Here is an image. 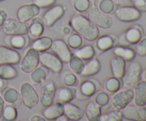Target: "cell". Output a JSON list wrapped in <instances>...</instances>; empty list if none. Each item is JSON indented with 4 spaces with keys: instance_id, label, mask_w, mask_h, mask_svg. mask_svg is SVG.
<instances>
[{
    "instance_id": "cell-53",
    "label": "cell",
    "mask_w": 146,
    "mask_h": 121,
    "mask_svg": "<svg viewBox=\"0 0 146 121\" xmlns=\"http://www.w3.org/2000/svg\"><path fill=\"white\" fill-rule=\"evenodd\" d=\"M5 1V0H0V2H1V1Z\"/></svg>"
},
{
    "instance_id": "cell-27",
    "label": "cell",
    "mask_w": 146,
    "mask_h": 121,
    "mask_svg": "<svg viewBox=\"0 0 146 121\" xmlns=\"http://www.w3.org/2000/svg\"><path fill=\"white\" fill-rule=\"evenodd\" d=\"M101 69V64L96 58H92L84 63V66L80 75L85 77L92 76L98 73Z\"/></svg>"
},
{
    "instance_id": "cell-25",
    "label": "cell",
    "mask_w": 146,
    "mask_h": 121,
    "mask_svg": "<svg viewBox=\"0 0 146 121\" xmlns=\"http://www.w3.org/2000/svg\"><path fill=\"white\" fill-rule=\"evenodd\" d=\"M6 42L11 48L14 49H23L29 45V37L22 34H17V35H9V37L6 38Z\"/></svg>"
},
{
    "instance_id": "cell-35",
    "label": "cell",
    "mask_w": 146,
    "mask_h": 121,
    "mask_svg": "<svg viewBox=\"0 0 146 121\" xmlns=\"http://www.w3.org/2000/svg\"><path fill=\"white\" fill-rule=\"evenodd\" d=\"M47 73L44 67L39 66L31 73V80L34 84H40L46 78Z\"/></svg>"
},
{
    "instance_id": "cell-5",
    "label": "cell",
    "mask_w": 146,
    "mask_h": 121,
    "mask_svg": "<svg viewBox=\"0 0 146 121\" xmlns=\"http://www.w3.org/2000/svg\"><path fill=\"white\" fill-rule=\"evenodd\" d=\"M143 31L138 24L131 26L124 32L120 34L118 37V43L119 45L126 46L131 44H136L142 38Z\"/></svg>"
},
{
    "instance_id": "cell-15",
    "label": "cell",
    "mask_w": 146,
    "mask_h": 121,
    "mask_svg": "<svg viewBox=\"0 0 146 121\" xmlns=\"http://www.w3.org/2000/svg\"><path fill=\"white\" fill-rule=\"evenodd\" d=\"M50 48H51L53 52L61 59L63 63H68L73 54L67 43L61 38H56L53 40Z\"/></svg>"
},
{
    "instance_id": "cell-26",
    "label": "cell",
    "mask_w": 146,
    "mask_h": 121,
    "mask_svg": "<svg viewBox=\"0 0 146 121\" xmlns=\"http://www.w3.org/2000/svg\"><path fill=\"white\" fill-rule=\"evenodd\" d=\"M84 112L87 120L89 121H99L102 114L101 106L95 101H91L86 104Z\"/></svg>"
},
{
    "instance_id": "cell-41",
    "label": "cell",
    "mask_w": 146,
    "mask_h": 121,
    "mask_svg": "<svg viewBox=\"0 0 146 121\" xmlns=\"http://www.w3.org/2000/svg\"><path fill=\"white\" fill-rule=\"evenodd\" d=\"M62 81L65 85L67 86H74L78 83V78L75 73L70 71H66L64 75L62 78Z\"/></svg>"
},
{
    "instance_id": "cell-52",
    "label": "cell",
    "mask_w": 146,
    "mask_h": 121,
    "mask_svg": "<svg viewBox=\"0 0 146 121\" xmlns=\"http://www.w3.org/2000/svg\"><path fill=\"white\" fill-rule=\"evenodd\" d=\"M145 75V81H146V71H145V75Z\"/></svg>"
},
{
    "instance_id": "cell-31",
    "label": "cell",
    "mask_w": 146,
    "mask_h": 121,
    "mask_svg": "<svg viewBox=\"0 0 146 121\" xmlns=\"http://www.w3.org/2000/svg\"><path fill=\"white\" fill-rule=\"evenodd\" d=\"M95 54V48L90 44H86L83 46H81L77 49H75L74 52V54L81 58L83 61H88V60L94 58Z\"/></svg>"
},
{
    "instance_id": "cell-9",
    "label": "cell",
    "mask_w": 146,
    "mask_h": 121,
    "mask_svg": "<svg viewBox=\"0 0 146 121\" xmlns=\"http://www.w3.org/2000/svg\"><path fill=\"white\" fill-rule=\"evenodd\" d=\"M1 28L4 34L7 36L17 34L27 35L28 34L29 24L27 22L21 21L16 19L7 18Z\"/></svg>"
},
{
    "instance_id": "cell-34",
    "label": "cell",
    "mask_w": 146,
    "mask_h": 121,
    "mask_svg": "<svg viewBox=\"0 0 146 121\" xmlns=\"http://www.w3.org/2000/svg\"><path fill=\"white\" fill-rule=\"evenodd\" d=\"M17 109L15 106L8 104V105H4V109H3L2 115L1 118L3 120L5 121H12L15 120L17 118Z\"/></svg>"
},
{
    "instance_id": "cell-24",
    "label": "cell",
    "mask_w": 146,
    "mask_h": 121,
    "mask_svg": "<svg viewBox=\"0 0 146 121\" xmlns=\"http://www.w3.org/2000/svg\"><path fill=\"white\" fill-rule=\"evenodd\" d=\"M111 73L113 76L122 79L125 71V61L120 57L114 56L110 61Z\"/></svg>"
},
{
    "instance_id": "cell-12",
    "label": "cell",
    "mask_w": 146,
    "mask_h": 121,
    "mask_svg": "<svg viewBox=\"0 0 146 121\" xmlns=\"http://www.w3.org/2000/svg\"><path fill=\"white\" fill-rule=\"evenodd\" d=\"M65 11L66 7L62 5L56 4L51 6L44 13L41 18L44 26L47 27L53 26L60 19L62 18Z\"/></svg>"
},
{
    "instance_id": "cell-17",
    "label": "cell",
    "mask_w": 146,
    "mask_h": 121,
    "mask_svg": "<svg viewBox=\"0 0 146 121\" xmlns=\"http://www.w3.org/2000/svg\"><path fill=\"white\" fill-rule=\"evenodd\" d=\"M21 61L19 53L11 47L0 45V65L1 64H17Z\"/></svg>"
},
{
    "instance_id": "cell-11",
    "label": "cell",
    "mask_w": 146,
    "mask_h": 121,
    "mask_svg": "<svg viewBox=\"0 0 146 121\" xmlns=\"http://www.w3.org/2000/svg\"><path fill=\"white\" fill-rule=\"evenodd\" d=\"M133 90L125 88V89L114 93L111 97V105L113 109L121 110L133 101Z\"/></svg>"
},
{
    "instance_id": "cell-45",
    "label": "cell",
    "mask_w": 146,
    "mask_h": 121,
    "mask_svg": "<svg viewBox=\"0 0 146 121\" xmlns=\"http://www.w3.org/2000/svg\"><path fill=\"white\" fill-rule=\"evenodd\" d=\"M134 7L141 12L146 11V0H129Z\"/></svg>"
},
{
    "instance_id": "cell-21",
    "label": "cell",
    "mask_w": 146,
    "mask_h": 121,
    "mask_svg": "<svg viewBox=\"0 0 146 121\" xmlns=\"http://www.w3.org/2000/svg\"><path fill=\"white\" fill-rule=\"evenodd\" d=\"M1 95L4 101L9 104L14 105L16 108L19 106L21 103V98L18 91L12 87L6 86L1 91Z\"/></svg>"
},
{
    "instance_id": "cell-38",
    "label": "cell",
    "mask_w": 146,
    "mask_h": 121,
    "mask_svg": "<svg viewBox=\"0 0 146 121\" xmlns=\"http://www.w3.org/2000/svg\"><path fill=\"white\" fill-rule=\"evenodd\" d=\"M67 44L70 48L73 49H77L83 44V38L77 33H74L68 37Z\"/></svg>"
},
{
    "instance_id": "cell-8",
    "label": "cell",
    "mask_w": 146,
    "mask_h": 121,
    "mask_svg": "<svg viewBox=\"0 0 146 121\" xmlns=\"http://www.w3.org/2000/svg\"><path fill=\"white\" fill-rule=\"evenodd\" d=\"M40 52L33 48H29L20 61V69L24 73H31L39 64Z\"/></svg>"
},
{
    "instance_id": "cell-54",
    "label": "cell",
    "mask_w": 146,
    "mask_h": 121,
    "mask_svg": "<svg viewBox=\"0 0 146 121\" xmlns=\"http://www.w3.org/2000/svg\"><path fill=\"white\" fill-rule=\"evenodd\" d=\"M145 105V106L146 107V102H145V105Z\"/></svg>"
},
{
    "instance_id": "cell-30",
    "label": "cell",
    "mask_w": 146,
    "mask_h": 121,
    "mask_svg": "<svg viewBox=\"0 0 146 121\" xmlns=\"http://www.w3.org/2000/svg\"><path fill=\"white\" fill-rule=\"evenodd\" d=\"M53 39L49 36H39L36 38H34L31 43V47L38 52L46 51L51 48L52 44Z\"/></svg>"
},
{
    "instance_id": "cell-42",
    "label": "cell",
    "mask_w": 146,
    "mask_h": 121,
    "mask_svg": "<svg viewBox=\"0 0 146 121\" xmlns=\"http://www.w3.org/2000/svg\"><path fill=\"white\" fill-rule=\"evenodd\" d=\"M94 100H95L96 102L100 106L104 107L106 106V105H108V103L109 102L110 98L106 93L101 91V92L96 94L95 97H94Z\"/></svg>"
},
{
    "instance_id": "cell-16",
    "label": "cell",
    "mask_w": 146,
    "mask_h": 121,
    "mask_svg": "<svg viewBox=\"0 0 146 121\" xmlns=\"http://www.w3.org/2000/svg\"><path fill=\"white\" fill-rule=\"evenodd\" d=\"M40 12L41 8L34 3L24 4L17 9V18L21 21L28 22L34 17H36Z\"/></svg>"
},
{
    "instance_id": "cell-10",
    "label": "cell",
    "mask_w": 146,
    "mask_h": 121,
    "mask_svg": "<svg viewBox=\"0 0 146 121\" xmlns=\"http://www.w3.org/2000/svg\"><path fill=\"white\" fill-rule=\"evenodd\" d=\"M100 88H101V84L98 80L87 79L83 81L80 83L78 89L76 88V98L81 101L88 99L91 96L95 95Z\"/></svg>"
},
{
    "instance_id": "cell-19",
    "label": "cell",
    "mask_w": 146,
    "mask_h": 121,
    "mask_svg": "<svg viewBox=\"0 0 146 121\" xmlns=\"http://www.w3.org/2000/svg\"><path fill=\"white\" fill-rule=\"evenodd\" d=\"M113 34H105L98 36L96 39V48L100 52H105L110 49H112L118 43V37Z\"/></svg>"
},
{
    "instance_id": "cell-32",
    "label": "cell",
    "mask_w": 146,
    "mask_h": 121,
    "mask_svg": "<svg viewBox=\"0 0 146 121\" xmlns=\"http://www.w3.org/2000/svg\"><path fill=\"white\" fill-rule=\"evenodd\" d=\"M18 75L17 68L12 64H1L0 65V78L4 80H12Z\"/></svg>"
},
{
    "instance_id": "cell-49",
    "label": "cell",
    "mask_w": 146,
    "mask_h": 121,
    "mask_svg": "<svg viewBox=\"0 0 146 121\" xmlns=\"http://www.w3.org/2000/svg\"><path fill=\"white\" fill-rule=\"evenodd\" d=\"M6 86H7V80L2 79V78H0V92H1Z\"/></svg>"
},
{
    "instance_id": "cell-23",
    "label": "cell",
    "mask_w": 146,
    "mask_h": 121,
    "mask_svg": "<svg viewBox=\"0 0 146 121\" xmlns=\"http://www.w3.org/2000/svg\"><path fill=\"white\" fill-rule=\"evenodd\" d=\"M134 104L137 105H144L146 102V81L140 80L133 88Z\"/></svg>"
},
{
    "instance_id": "cell-51",
    "label": "cell",
    "mask_w": 146,
    "mask_h": 121,
    "mask_svg": "<svg viewBox=\"0 0 146 121\" xmlns=\"http://www.w3.org/2000/svg\"><path fill=\"white\" fill-rule=\"evenodd\" d=\"M56 120H57V121H61V120L66 121V120H68V118H67V117L64 114H63V115H61V116L58 117V118H56Z\"/></svg>"
},
{
    "instance_id": "cell-28",
    "label": "cell",
    "mask_w": 146,
    "mask_h": 121,
    "mask_svg": "<svg viewBox=\"0 0 146 121\" xmlns=\"http://www.w3.org/2000/svg\"><path fill=\"white\" fill-rule=\"evenodd\" d=\"M114 55L123 58L125 61H131L135 57V51L126 46L117 45L113 48Z\"/></svg>"
},
{
    "instance_id": "cell-13",
    "label": "cell",
    "mask_w": 146,
    "mask_h": 121,
    "mask_svg": "<svg viewBox=\"0 0 146 121\" xmlns=\"http://www.w3.org/2000/svg\"><path fill=\"white\" fill-rule=\"evenodd\" d=\"M123 118L128 120L145 121L146 120V107L145 105H127L121 110Z\"/></svg>"
},
{
    "instance_id": "cell-46",
    "label": "cell",
    "mask_w": 146,
    "mask_h": 121,
    "mask_svg": "<svg viewBox=\"0 0 146 121\" xmlns=\"http://www.w3.org/2000/svg\"><path fill=\"white\" fill-rule=\"evenodd\" d=\"M7 19V13L4 9H0V28L2 27L4 21Z\"/></svg>"
},
{
    "instance_id": "cell-29",
    "label": "cell",
    "mask_w": 146,
    "mask_h": 121,
    "mask_svg": "<svg viewBox=\"0 0 146 121\" xmlns=\"http://www.w3.org/2000/svg\"><path fill=\"white\" fill-rule=\"evenodd\" d=\"M44 31V24L42 19L36 17H34L31 19V24L29 25L28 34L29 36L33 39L41 36Z\"/></svg>"
},
{
    "instance_id": "cell-6",
    "label": "cell",
    "mask_w": 146,
    "mask_h": 121,
    "mask_svg": "<svg viewBox=\"0 0 146 121\" xmlns=\"http://www.w3.org/2000/svg\"><path fill=\"white\" fill-rule=\"evenodd\" d=\"M87 17L94 25L101 28L108 29L113 25V19L111 16L101 11L96 7L88 9Z\"/></svg>"
},
{
    "instance_id": "cell-18",
    "label": "cell",
    "mask_w": 146,
    "mask_h": 121,
    "mask_svg": "<svg viewBox=\"0 0 146 121\" xmlns=\"http://www.w3.org/2000/svg\"><path fill=\"white\" fill-rule=\"evenodd\" d=\"M76 88H74V86H61L56 90L54 101L64 104L73 101L76 98Z\"/></svg>"
},
{
    "instance_id": "cell-14",
    "label": "cell",
    "mask_w": 146,
    "mask_h": 121,
    "mask_svg": "<svg viewBox=\"0 0 146 121\" xmlns=\"http://www.w3.org/2000/svg\"><path fill=\"white\" fill-rule=\"evenodd\" d=\"M116 18L123 22H133L139 19L141 12L133 6H121L115 9Z\"/></svg>"
},
{
    "instance_id": "cell-44",
    "label": "cell",
    "mask_w": 146,
    "mask_h": 121,
    "mask_svg": "<svg viewBox=\"0 0 146 121\" xmlns=\"http://www.w3.org/2000/svg\"><path fill=\"white\" fill-rule=\"evenodd\" d=\"M35 4H36L40 8H49L51 6L54 5L56 0H33Z\"/></svg>"
},
{
    "instance_id": "cell-39",
    "label": "cell",
    "mask_w": 146,
    "mask_h": 121,
    "mask_svg": "<svg viewBox=\"0 0 146 121\" xmlns=\"http://www.w3.org/2000/svg\"><path fill=\"white\" fill-rule=\"evenodd\" d=\"M96 7L103 12L109 14L114 10L115 4L112 0H101Z\"/></svg>"
},
{
    "instance_id": "cell-50",
    "label": "cell",
    "mask_w": 146,
    "mask_h": 121,
    "mask_svg": "<svg viewBox=\"0 0 146 121\" xmlns=\"http://www.w3.org/2000/svg\"><path fill=\"white\" fill-rule=\"evenodd\" d=\"M71 29H72L71 27L68 26H65L62 28V31L64 34H68L71 33Z\"/></svg>"
},
{
    "instance_id": "cell-1",
    "label": "cell",
    "mask_w": 146,
    "mask_h": 121,
    "mask_svg": "<svg viewBox=\"0 0 146 121\" xmlns=\"http://www.w3.org/2000/svg\"><path fill=\"white\" fill-rule=\"evenodd\" d=\"M69 26L76 33L86 41H96L99 36L98 27L94 25L88 17L81 14H74L69 20Z\"/></svg>"
},
{
    "instance_id": "cell-33",
    "label": "cell",
    "mask_w": 146,
    "mask_h": 121,
    "mask_svg": "<svg viewBox=\"0 0 146 121\" xmlns=\"http://www.w3.org/2000/svg\"><path fill=\"white\" fill-rule=\"evenodd\" d=\"M68 63L71 71L75 74L80 75L82 72L84 66V62L81 58L76 56L75 54H72Z\"/></svg>"
},
{
    "instance_id": "cell-47",
    "label": "cell",
    "mask_w": 146,
    "mask_h": 121,
    "mask_svg": "<svg viewBox=\"0 0 146 121\" xmlns=\"http://www.w3.org/2000/svg\"><path fill=\"white\" fill-rule=\"evenodd\" d=\"M30 120L31 121H44L45 120V118L44 117H41L40 115H33L31 116V118H30Z\"/></svg>"
},
{
    "instance_id": "cell-37",
    "label": "cell",
    "mask_w": 146,
    "mask_h": 121,
    "mask_svg": "<svg viewBox=\"0 0 146 121\" xmlns=\"http://www.w3.org/2000/svg\"><path fill=\"white\" fill-rule=\"evenodd\" d=\"M123 115L121 110H115L101 114L100 117L101 121H121L123 120Z\"/></svg>"
},
{
    "instance_id": "cell-22",
    "label": "cell",
    "mask_w": 146,
    "mask_h": 121,
    "mask_svg": "<svg viewBox=\"0 0 146 121\" xmlns=\"http://www.w3.org/2000/svg\"><path fill=\"white\" fill-rule=\"evenodd\" d=\"M64 114L69 120H80L85 115V112L82 108L77 106L75 104L71 103V102L64 103Z\"/></svg>"
},
{
    "instance_id": "cell-36",
    "label": "cell",
    "mask_w": 146,
    "mask_h": 121,
    "mask_svg": "<svg viewBox=\"0 0 146 121\" xmlns=\"http://www.w3.org/2000/svg\"><path fill=\"white\" fill-rule=\"evenodd\" d=\"M121 85V84L120 79L114 76L109 77L108 79H106V81H105V83H104L106 90L109 93H114L119 91Z\"/></svg>"
},
{
    "instance_id": "cell-7",
    "label": "cell",
    "mask_w": 146,
    "mask_h": 121,
    "mask_svg": "<svg viewBox=\"0 0 146 121\" xmlns=\"http://www.w3.org/2000/svg\"><path fill=\"white\" fill-rule=\"evenodd\" d=\"M40 84L39 101L43 106L47 107L54 102L56 85L54 81L46 78Z\"/></svg>"
},
{
    "instance_id": "cell-43",
    "label": "cell",
    "mask_w": 146,
    "mask_h": 121,
    "mask_svg": "<svg viewBox=\"0 0 146 121\" xmlns=\"http://www.w3.org/2000/svg\"><path fill=\"white\" fill-rule=\"evenodd\" d=\"M135 53L140 56H146V38H141L136 44Z\"/></svg>"
},
{
    "instance_id": "cell-4",
    "label": "cell",
    "mask_w": 146,
    "mask_h": 121,
    "mask_svg": "<svg viewBox=\"0 0 146 121\" xmlns=\"http://www.w3.org/2000/svg\"><path fill=\"white\" fill-rule=\"evenodd\" d=\"M39 62L54 74L60 73L63 69V62L54 53L47 51L40 52Z\"/></svg>"
},
{
    "instance_id": "cell-48",
    "label": "cell",
    "mask_w": 146,
    "mask_h": 121,
    "mask_svg": "<svg viewBox=\"0 0 146 121\" xmlns=\"http://www.w3.org/2000/svg\"><path fill=\"white\" fill-rule=\"evenodd\" d=\"M4 98H2L1 95H0V119L1 118V115H2V112H3V109H4Z\"/></svg>"
},
{
    "instance_id": "cell-3",
    "label": "cell",
    "mask_w": 146,
    "mask_h": 121,
    "mask_svg": "<svg viewBox=\"0 0 146 121\" xmlns=\"http://www.w3.org/2000/svg\"><path fill=\"white\" fill-rule=\"evenodd\" d=\"M20 96L21 102L29 109L35 108L39 102V96L30 83L24 82L20 85Z\"/></svg>"
},
{
    "instance_id": "cell-2",
    "label": "cell",
    "mask_w": 146,
    "mask_h": 121,
    "mask_svg": "<svg viewBox=\"0 0 146 121\" xmlns=\"http://www.w3.org/2000/svg\"><path fill=\"white\" fill-rule=\"evenodd\" d=\"M142 66L138 61H131L123 76V85L125 88H133L141 80Z\"/></svg>"
},
{
    "instance_id": "cell-40",
    "label": "cell",
    "mask_w": 146,
    "mask_h": 121,
    "mask_svg": "<svg viewBox=\"0 0 146 121\" xmlns=\"http://www.w3.org/2000/svg\"><path fill=\"white\" fill-rule=\"evenodd\" d=\"M72 4L74 9L80 13L88 11L91 7V2L89 0H74Z\"/></svg>"
},
{
    "instance_id": "cell-20",
    "label": "cell",
    "mask_w": 146,
    "mask_h": 121,
    "mask_svg": "<svg viewBox=\"0 0 146 121\" xmlns=\"http://www.w3.org/2000/svg\"><path fill=\"white\" fill-rule=\"evenodd\" d=\"M64 112V104L62 102L55 101L47 107H44L42 111L43 117L47 120H54Z\"/></svg>"
}]
</instances>
